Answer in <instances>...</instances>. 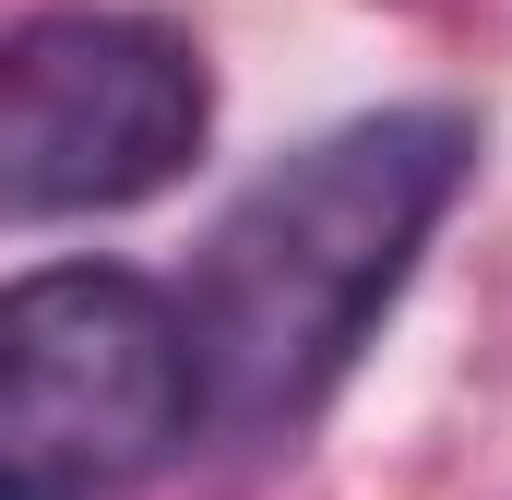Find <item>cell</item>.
I'll list each match as a JSON object with an SVG mask.
<instances>
[{
  "label": "cell",
  "mask_w": 512,
  "mask_h": 500,
  "mask_svg": "<svg viewBox=\"0 0 512 500\" xmlns=\"http://www.w3.org/2000/svg\"><path fill=\"white\" fill-rule=\"evenodd\" d=\"M465 167H477L465 108H370V120H334L322 143L274 155L215 215V239L191 250V286H179L215 429H298L358 370L429 227L453 215Z\"/></svg>",
  "instance_id": "6da1fadb"
},
{
  "label": "cell",
  "mask_w": 512,
  "mask_h": 500,
  "mask_svg": "<svg viewBox=\"0 0 512 500\" xmlns=\"http://www.w3.org/2000/svg\"><path fill=\"white\" fill-rule=\"evenodd\" d=\"M203 417L191 310L131 262H36L0 298V500H120Z\"/></svg>",
  "instance_id": "7a4b0ae2"
},
{
  "label": "cell",
  "mask_w": 512,
  "mask_h": 500,
  "mask_svg": "<svg viewBox=\"0 0 512 500\" xmlns=\"http://www.w3.org/2000/svg\"><path fill=\"white\" fill-rule=\"evenodd\" d=\"M215 131V72L155 12H24L0 48V203L24 227L155 203Z\"/></svg>",
  "instance_id": "3957f363"
}]
</instances>
